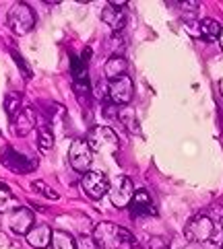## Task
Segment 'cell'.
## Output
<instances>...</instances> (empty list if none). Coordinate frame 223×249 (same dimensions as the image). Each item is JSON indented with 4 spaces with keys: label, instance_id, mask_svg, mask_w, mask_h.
<instances>
[{
    "label": "cell",
    "instance_id": "cell-26",
    "mask_svg": "<svg viewBox=\"0 0 223 249\" xmlns=\"http://www.w3.org/2000/svg\"><path fill=\"white\" fill-rule=\"evenodd\" d=\"M182 8H190V11H196L199 8V2H180Z\"/></svg>",
    "mask_w": 223,
    "mask_h": 249
},
{
    "label": "cell",
    "instance_id": "cell-3",
    "mask_svg": "<svg viewBox=\"0 0 223 249\" xmlns=\"http://www.w3.org/2000/svg\"><path fill=\"white\" fill-rule=\"evenodd\" d=\"M215 235V225L207 214H196L188 220V225L184 229V237L188 243H207Z\"/></svg>",
    "mask_w": 223,
    "mask_h": 249
},
{
    "label": "cell",
    "instance_id": "cell-25",
    "mask_svg": "<svg viewBox=\"0 0 223 249\" xmlns=\"http://www.w3.org/2000/svg\"><path fill=\"white\" fill-rule=\"evenodd\" d=\"M149 249H169L167 243L163 241L162 237H153V239H149V243H147Z\"/></svg>",
    "mask_w": 223,
    "mask_h": 249
},
{
    "label": "cell",
    "instance_id": "cell-8",
    "mask_svg": "<svg viewBox=\"0 0 223 249\" xmlns=\"http://www.w3.org/2000/svg\"><path fill=\"white\" fill-rule=\"evenodd\" d=\"M132 196H135V185H132L130 177L120 175L116 177V181L110 185V202L116 208H126L130 206Z\"/></svg>",
    "mask_w": 223,
    "mask_h": 249
},
{
    "label": "cell",
    "instance_id": "cell-1",
    "mask_svg": "<svg viewBox=\"0 0 223 249\" xmlns=\"http://www.w3.org/2000/svg\"><path fill=\"white\" fill-rule=\"evenodd\" d=\"M93 239L103 249H118L122 243H135L128 231L114 225V222H100L93 231Z\"/></svg>",
    "mask_w": 223,
    "mask_h": 249
},
{
    "label": "cell",
    "instance_id": "cell-27",
    "mask_svg": "<svg viewBox=\"0 0 223 249\" xmlns=\"http://www.w3.org/2000/svg\"><path fill=\"white\" fill-rule=\"evenodd\" d=\"M180 249H199V245H196V243H188V245H184Z\"/></svg>",
    "mask_w": 223,
    "mask_h": 249
},
{
    "label": "cell",
    "instance_id": "cell-17",
    "mask_svg": "<svg viewBox=\"0 0 223 249\" xmlns=\"http://www.w3.org/2000/svg\"><path fill=\"white\" fill-rule=\"evenodd\" d=\"M118 120H120V124H122V126L126 128L128 132H132V134H139V132H141V128H139V120H137L135 111H132L130 107L120 109V111H118Z\"/></svg>",
    "mask_w": 223,
    "mask_h": 249
},
{
    "label": "cell",
    "instance_id": "cell-13",
    "mask_svg": "<svg viewBox=\"0 0 223 249\" xmlns=\"http://www.w3.org/2000/svg\"><path fill=\"white\" fill-rule=\"evenodd\" d=\"M35 128V109L33 107H23L17 118L13 120V132L15 136H27Z\"/></svg>",
    "mask_w": 223,
    "mask_h": 249
},
{
    "label": "cell",
    "instance_id": "cell-9",
    "mask_svg": "<svg viewBox=\"0 0 223 249\" xmlns=\"http://www.w3.org/2000/svg\"><path fill=\"white\" fill-rule=\"evenodd\" d=\"M6 222H8V227H11V231L15 235H27L29 231L35 227L33 210L25 208V206H17L15 210H11Z\"/></svg>",
    "mask_w": 223,
    "mask_h": 249
},
{
    "label": "cell",
    "instance_id": "cell-4",
    "mask_svg": "<svg viewBox=\"0 0 223 249\" xmlns=\"http://www.w3.org/2000/svg\"><path fill=\"white\" fill-rule=\"evenodd\" d=\"M87 144L91 146L93 153H103V150H116L118 148V136L108 126H95L89 130Z\"/></svg>",
    "mask_w": 223,
    "mask_h": 249
},
{
    "label": "cell",
    "instance_id": "cell-21",
    "mask_svg": "<svg viewBox=\"0 0 223 249\" xmlns=\"http://www.w3.org/2000/svg\"><path fill=\"white\" fill-rule=\"evenodd\" d=\"M31 190H33V192H38V194H41L43 198H48V200H54V202L60 198V196H58V192H56V190H52L50 185H46L43 181H33V183H31Z\"/></svg>",
    "mask_w": 223,
    "mask_h": 249
},
{
    "label": "cell",
    "instance_id": "cell-12",
    "mask_svg": "<svg viewBox=\"0 0 223 249\" xmlns=\"http://www.w3.org/2000/svg\"><path fill=\"white\" fill-rule=\"evenodd\" d=\"M52 235H54V231H52L48 225H35L25 239H27V243L33 247V249H46L52 245Z\"/></svg>",
    "mask_w": 223,
    "mask_h": 249
},
{
    "label": "cell",
    "instance_id": "cell-22",
    "mask_svg": "<svg viewBox=\"0 0 223 249\" xmlns=\"http://www.w3.org/2000/svg\"><path fill=\"white\" fill-rule=\"evenodd\" d=\"M38 144H40V150H41V153H50L52 146H54V136H52V132H50V130H41V132H40Z\"/></svg>",
    "mask_w": 223,
    "mask_h": 249
},
{
    "label": "cell",
    "instance_id": "cell-28",
    "mask_svg": "<svg viewBox=\"0 0 223 249\" xmlns=\"http://www.w3.org/2000/svg\"><path fill=\"white\" fill-rule=\"evenodd\" d=\"M219 46H221V50H223V31H221V37H219Z\"/></svg>",
    "mask_w": 223,
    "mask_h": 249
},
{
    "label": "cell",
    "instance_id": "cell-18",
    "mask_svg": "<svg viewBox=\"0 0 223 249\" xmlns=\"http://www.w3.org/2000/svg\"><path fill=\"white\" fill-rule=\"evenodd\" d=\"M50 249H77V241L68 233H64V231H54Z\"/></svg>",
    "mask_w": 223,
    "mask_h": 249
},
{
    "label": "cell",
    "instance_id": "cell-16",
    "mask_svg": "<svg viewBox=\"0 0 223 249\" xmlns=\"http://www.w3.org/2000/svg\"><path fill=\"white\" fill-rule=\"evenodd\" d=\"M223 27L215 21V19H203L199 23V37L207 39V41H215L221 37Z\"/></svg>",
    "mask_w": 223,
    "mask_h": 249
},
{
    "label": "cell",
    "instance_id": "cell-19",
    "mask_svg": "<svg viewBox=\"0 0 223 249\" xmlns=\"http://www.w3.org/2000/svg\"><path fill=\"white\" fill-rule=\"evenodd\" d=\"M4 111L11 118V122L17 118V113L21 111V95L19 93H8L4 97Z\"/></svg>",
    "mask_w": 223,
    "mask_h": 249
},
{
    "label": "cell",
    "instance_id": "cell-15",
    "mask_svg": "<svg viewBox=\"0 0 223 249\" xmlns=\"http://www.w3.org/2000/svg\"><path fill=\"white\" fill-rule=\"evenodd\" d=\"M126 70H128V62L124 60V56H110L108 62H105L103 72L110 81H116L120 76H126Z\"/></svg>",
    "mask_w": 223,
    "mask_h": 249
},
{
    "label": "cell",
    "instance_id": "cell-2",
    "mask_svg": "<svg viewBox=\"0 0 223 249\" xmlns=\"http://www.w3.org/2000/svg\"><path fill=\"white\" fill-rule=\"evenodd\" d=\"M6 19H8V27H11V31L15 35H27L35 27V13L31 11V6L25 2L13 4Z\"/></svg>",
    "mask_w": 223,
    "mask_h": 249
},
{
    "label": "cell",
    "instance_id": "cell-14",
    "mask_svg": "<svg viewBox=\"0 0 223 249\" xmlns=\"http://www.w3.org/2000/svg\"><path fill=\"white\" fill-rule=\"evenodd\" d=\"M101 21L108 25V27L118 35L122 29H124V25H126V13L122 11V8H116L112 4H108L101 11Z\"/></svg>",
    "mask_w": 223,
    "mask_h": 249
},
{
    "label": "cell",
    "instance_id": "cell-20",
    "mask_svg": "<svg viewBox=\"0 0 223 249\" xmlns=\"http://www.w3.org/2000/svg\"><path fill=\"white\" fill-rule=\"evenodd\" d=\"M17 208V202L13 198L11 190L0 181V212H6V210H15Z\"/></svg>",
    "mask_w": 223,
    "mask_h": 249
},
{
    "label": "cell",
    "instance_id": "cell-23",
    "mask_svg": "<svg viewBox=\"0 0 223 249\" xmlns=\"http://www.w3.org/2000/svg\"><path fill=\"white\" fill-rule=\"evenodd\" d=\"M11 56H13V60L17 62V66H19V70L23 72V78H25V81H29V78H31L33 74H31V68L27 66V62H25V60H23V56L19 54V52H15V50L11 52Z\"/></svg>",
    "mask_w": 223,
    "mask_h": 249
},
{
    "label": "cell",
    "instance_id": "cell-10",
    "mask_svg": "<svg viewBox=\"0 0 223 249\" xmlns=\"http://www.w3.org/2000/svg\"><path fill=\"white\" fill-rule=\"evenodd\" d=\"M110 101L114 105H128L132 101V93H135V85H132V78L126 76H120L116 81H110Z\"/></svg>",
    "mask_w": 223,
    "mask_h": 249
},
{
    "label": "cell",
    "instance_id": "cell-7",
    "mask_svg": "<svg viewBox=\"0 0 223 249\" xmlns=\"http://www.w3.org/2000/svg\"><path fill=\"white\" fill-rule=\"evenodd\" d=\"M0 163L13 173H31L33 169H38V159L25 157L11 146L4 148V153L0 155Z\"/></svg>",
    "mask_w": 223,
    "mask_h": 249
},
{
    "label": "cell",
    "instance_id": "cell-6",
    "mask_svg": "<svg viewBox=\"0 0 223 249\" xmlns=\"http://www.w3.org/2000/svg\"><path fill=\"white\" fill-rule=\"evenodd\" d=\"M68 163L77 173H87L93 163V150L87 144V140H75L68 150Z\"/></svg>",
    "mask_w": 223,
    "mask_h": 249
},
{
    "label": "cell",
    "instance_id": "cell-5",
    "mask_svg": "<svg viewBox=\"0 0 223 249\" xmlns=\"http://www.w3.org/2000/svg\"><path fill=\"white\" fill-rule=\"evenodd\" d=\"M110 179L101 171H87L81 177V188L91 200H101L105 194H110Z\"/></svg>",
    "mask_w": 223,
    "mask_h": 249
},
{
    "label": "cell",
    "instance_id": "cell-24",
    "mask_svg": "<svg viewBox=\"0 0 223 249\" xmlns=\"http://www.w3.org/2000/svg\"><path fill=\"white\" fill-rule=\"evenodd\" d=\"M77 249H100V245L91 235H81L77 239Z\"/></svg>",
    "mask_w": 223,
    "mask_h": 249
},
{
    "label": "cell",
    "instance_id": "cell-11",
    "mask_svg": "<svg viewBox=\"0 0 223 249\" xmlns=\"http://www.w3.org/2000/svg\"><path fill=\"white\" fill-rule=\"evenodd\" d=\"M130 214L139 218V216H153L157 214L155 210V204H153V198H151V194L147 190H139L135 192L132 196V202H130Z\"/></svg>",
    "mask_w": 223,
    "mask_h": 249
}]
</instances>
